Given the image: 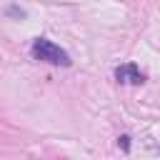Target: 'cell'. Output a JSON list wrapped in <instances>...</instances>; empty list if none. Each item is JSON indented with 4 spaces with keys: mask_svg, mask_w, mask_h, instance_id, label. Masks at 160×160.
<instances>
[{
    "mask_svg": "<svg viewBox=\"0 0 160 160\" xmlns=\"http://www.w3.org/2000/svg\"><path fill=\"white\" fill-rule=\"evenodd\" d=\"M115 80L122 82V85H140L145 80V75L140 72V68L135 62H125V65L115 68Z\"/></svg>",
    "mask_w": 160,
    "mask_h": 160,
    "instance_id": "cell-2",
    "label": "cell"
},
{
    "mask_svg": "<svg viewBox=\"0 0 160 160\" xmlns=\"http://www.w3.org/2000/svg\"><path fill=\"white\" fill-rule=\"evenodd\" d=\"M118 145L128 152V150H130V138H128V135H120V138H118Z\"/></svg>",
    "mask_w": 160,
    "mask_h": 160,
    "instance_id": "cell-3",
    "label": "cell"
},
{
    "mask_svg": "<svg viewBox=\"0 0 160 160\" xmlns=\"http://www.w3.org/2000/svg\"><path fill=\"white\" fill-rule=\"evenodd\" d=\"M30 55L35 60H40V62H48V65H62V68H68L72 62L70 55L60 45H55L52 40H48V38H38L32 42V48H30Z\"/></svg>",
    "mask_w": 160,
    "mask_h": 160,
    "instance_id": "cell-1",
    "label": "cell"
},
{
    "mask_svg": "<svg viewBox=\"0 0 160 160\" xmlns=\"http://www.w3.org/2000/svg\"><path fill=\"white\" fill-rule=\"evenodd\" d=\"M8 12H10V15H20V18H25V10H18V8H10Z\"/></svg>",
    "mask_w": 160,
    "mask_h": 160,
    "instance_id": "cell-4",
    "label": "cell"
},
{
    "mask_svg": "<svg viewBox=\"0 0 160 160\" xmlns=\"http://www.w3.org/2000/svg\"><path fill=\"white\" fill-rule=\"evenodd\" d=\"M158 152H160V148H158Z\"/></svg>",
    "mask_w": 160,
    "mask_h": 160,
    "instance_id": "cell-5",
    "label": "cell"
}]
</instances>
